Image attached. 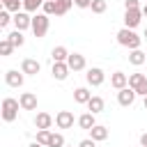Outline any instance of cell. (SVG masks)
I'll return each mask as SVG.
<instances>
[{"label":"cell","instance_id":"41","mask_svg":"<svg viewBox=\"0 0 147 147\" xmlns=\"http://www.w3.org/2000/svg\"><path fill=\"white\" fill-rule=\"evenodd\" d=\"M71 147H74V145H71Z\"/></svg>","mask_w":147,"mask_h":147},{"label":"cell","instance_id":"5","mask_svg":"<svg viewBox=\"0 0 147 147\" xmlns=\"http://www.w3.org/2000/svg\"><path fill=\"white\" fill-rule=\"evenodd\" d=\"M140 18H142V9H126L124 11V28H129V30L138 28Z\"/></svg>","mask_w":147,"mask_h":147},{"label":"cell","instance_id":"36","mask_svg":"<svg viewBox=\"0 0 147 147\" xmlns=\"http://www.w3.org/2000/svg\"><path fill=\"white\" fill-rule=\"evenodd\" d=\"M140 147H147V133L140 136Z\"/></svg>","mask_w":147,"mask_h":147},{"label":"cell","instance_id":"14","mask_svg":"<svg viewBox=\"0 0 147 147\" xmlns=\"http://www.w3.org/2000/svg\"><path fill=\"white\" fill-rule=\"evenodd\" d=\"M18 101H21V108H23V110H37V94L23 92V94L18 96Z\"/></svg>","mask_w":147,"mask_h":147},{"label":"cell","instance_id":"18","mask_svg":"<svg viewBox=\"0 0 147 147\" xmlns=\"http://www.w3.org/2000/svg\"><path fill=\"white\" fill-rule=\"evenodd\" d=\"M69 55H71V53H69L64 46H55V48L51 51V60H53V62H67Z\"/></svg>","mask_w":147,"mask_h":147},{"label":"cell","instance_id":"25","mask_svg":"<svg viewBox=\"0 0 147 147\" xmlns=\"http://www.w3.org/2000/svg\"><path fill=\"white\" fill-rule=\"evenodd\" d=\"M46 0H23V11H37L39 7H44Z\"/></svg>","mask_w":147,"mask_h":147},{"label":"cell","instance_id":"20","mask_svg":"<svg viewBox=\"0 0 147 147\" xmlns=\"http://www.w3.org/2000/svg\"><path fill=\"white\" fill-rule=\"evenodd\" d=\"M90 138H92V140H96V142H103V140L108 138V129H106V126H101V124H96V126H92V129H90Z\"/></svg>","mask_w":147,"mask_h":147},{"label":"cell","instance_id":"34","mask_svg":"<svg viewBox=\"0 0 147 147\" xmlns=\"http://www.w3.org/2000/svg\"><path fill=\"white\" fill-rule=\"evenodd\" d=\"M78 147H96V140L85 138V140H80V142H78Z\"/></svg>","mask_w":147,"mask_h":147},{"label":"cell","instance_id":"35","mask_svg":"<svg viewBox=\"0 0 147 147\" xmlns=\"http://www.w3.org/2000/svg\"><path fill=\"white\" fill-rule=\"evenodd\" d=\"M124 9H140L138 0H124Z\"/></svg>","mask_w":147,"mask_h":147},{"label":"cell","instance_id":"1","mask_svg":"<svg viewBox=\"0 0 147 147\" xmlns=\"http://www.w3.org/2000/svg\"><path fill=\"white\" fill-rule=\"evenodd\" d=\"M140 41H142V37H138L133 30H129V28H122L119 32H117V44L119 46H126L129 51H136V48H140Z\"/></svg>","mask_w":147,"mask_h":147},{"label":"cell","instance_id":"33","mask_svg":"<svg viewBox=\"0 0 147 147\" xmlns=\"http://www.w3.org/2000/svg\"><path fill=\"white\" fill-rule=\"evenodd\" d=\"M74 5L80 7V9H90L92 7V0H74Z\"/></svg>","mask_w":147,"mask_h":147},{"label":"cell","instance_id":"17","mask_svg":"<svg viewBox=\"0 0 147 147\" xmlns=\"http://www.w3.org/2000/svg\"><path fill=\"white\" fill-rule=\"evenodd\" d=\"M103 108H106V101H103L101 96H92V99L87 101V110H90L92 115H99V113H103Z\"/></svg>","mask_w":147,"mask_h":147},{"label":"cell","instance_id":"16","mask_svg":"<svg viewBox=\"0 0 147 147\" xmlns=\"http://www.w3.org/2000/svg\"><path fill=\"white\" fill-rule=\"evenodd\" d=\"M34 126H37L39 131H41V129H51V126H53V115H48V113H44V110L37 113V115H34Z\"/></svg>","mask_w":147,"mask_h":147},{"label":"cell","instance_id":"26","mask_svg":"<svg viewBox=\"0 0 147 147\" xmlns=\"http://www.w3.org/2000/svg\"><path fill=\"white\" fill-rule=\"evenodd\" d=\"M2 5H5V9L7 11H21V7H23V0H2Z\"/></svg>","mask_w":147,"mask_h":147},{"label":"cell","instance_id":"32","mask_svg":"<svg viewBox=\"0 0 147 147\" xmlns=\"http://www.w3.org/2000/svg\"><path fill=\"white\" fill-rule=\"evenodd\" d=\"M41 9H44V14H46V16H51V14H55V0H46Z\"/></svg>","mask_w":147,"mask_h":147},{"label":"cell","instance_id":"2","mask_svg":"<svg viewBox=\"0 0 147 147\" xmlns=\"http://www.w3.org/2000/svg\"><path fill=\"white\" fill-rule=\"evenodd\" d=\"M18 108H21V101H16V99H11V96L2 99V108H0L2 119H5V122H14V119L18 117Z\"/></svg>","mask_w":147,"mask_h":147},{"label":"cell","instance_id":"40","mask_svg":"<svg viewBox=\"0 0 147 147\" xmlns=\"http://www.w3.org/2000/svg\"><path fill=\"white\" fill-rule=\"evenodd\" d=\"M142 37H145V39H147V28H145V34H142Z\"/></svg>","mask_w":147,"mask_h":147},{"label":"cell","instance_id":"22","mask_svg":"<svg viewBox=\"0 0 147 147\" xmlns=\"http://www.w3.org/2000/svg\"><path fill=\"white\" fill-rule=\"evenodd\" d=\"M78 126H80V129H85V131H90L92 126H96L94 115H92V113H83V115L78 117Z\"/></svg>","mask_w":147,"mask_h":147},{"label":"cell","instance_id":"8","mask_svg":"<svg viewBox=\"0 0 147 147\" xmlns=\"http://www.w3.org/2000/svg\"><path fill=\"white\" fill-rule=\"evenodd\" d=\"M23 80H25V74H23V71L9 69V71L5 74V83H7L9 87H21V85H23Z\"/></svg>","mask_w":147,"mask_h":147},{"label":"cell","instance_id":"19","mask_svg":"<svg viewBox=\"0 0 147 147\" xmlns=\"http://www.w3.org/2000/svg\"><path fill=\"white\" fill-rule=\"evenodd\" d=\"M90 99H92V92H90L87 87H76V90H74V101H76V103H85V106H87Z\"/></svg>","mask_w":147,"mask_h":147},{"label":"cell","instance_id":"23","mask_svg":"<svg viewBox=\"0 0 147 147\" xmlns=\"http://www.w3.org/2000/svg\"><path fill=\"white\" fill-rule=\"evenodd\" d=\"M74 0H55V16H64L71 9Z\"/></svg>","mask_w":147,"mask_h":147},{"label":"cell","instance_id":"6","mask_svg":"<svg viewBox=\"0 0 147 147\" xmlns=\"http://www.w3.org/2000/svg\"><path fill=\"white\" fill-rule=\"evenodd\" d=\"M85 78H87V83H90L92 87H99V85H103V80H106V74H103V69H99V67H92V69H87Z\"/></svg>","mask_w":147,"mask_h":147},{"label":"cell","instance_id":"30","mask_svg":"<svg viewBox=\"0 0 147 147\" xmlns=\"http://www.w3.org/2000/svg\"><path fill=\"white\" fill-rule=\"evenodd\" d=\"M48 147H67V145H64V136H62V133H53Z\"/></svg>","mask_w":147,"mask_h":147},{"label":"cell","instance_id":"28","mask_svg":"<svg viewBox=\"0 0 147 147\" xmlns=\"http://www.w3.org/2000/svg\"><path fill=\"white\" fill-rule=\"evenodd\" d=\"M94 14H103L106 9H108V2L106 0H92V7H90Z\"/></svg>","mask_w":147,"mask_h":147},{"label":"cell","instance_id":"38","mask_svg":"<svg viewBox=\"0 0 147 147\" xmlns=\"http://www.w3.org/2000/svg\"><path fill=\"white\" fill-rule=\"evenodd\" d=\"M142 16H147V5H145V7H142Z\"/></svg>","mask_w":147,"mask_h":147},{"label":"cell","instance_id":"29","mask_svg":"<svg viewBox=\"0 0 147 147\" xmlns=\"http://www.w3.org/2000/svg\"><path fill=\"white\" fill-rule=\"evenodd\" d=\"M11 51H14V46H11V41H9L7 37H5V39L0 41V55H5V57H7V55H11Z\"/></svg>","mask_w":147,"mask_h":147},{"label":"cell","instance_id":"39","mask_svg":"<svg viewBox=\"0 0 147 147\" xmlns=\"http://www.w3.org/2000/svg\"><path fill=\"white\" fill-rule=\"evenodd\" d=\"M142 106H145V110H147V96H145V101H142Z\"/></svg>","mask_w":147,"mask_h":147},{"label":"cell","instance_id":"31","mask_svg":"<svg viewBox=\"0 0 147 147\" xmlns=\"http://www.w3.org/2000/svg\"><path fill=\"white\" fill-rule=\"evenodd\" d=\"M9 21H14V16H9V11H7V9H2V11H0V28H7V25H9Z\"/></svg>","mask_w":147,"mask_h":147},{"label":"cell","instance_id":"4","mask_svg":"<svg viewBox=\"0 0 147 147\" xmlns=\"http://www.w3.org/2000/svg\"><path fill=\"white\" fill-rule=\"evenodd\" d=\"M129 87H133L136 94L147 96V76H142V74H131V76H129Z\"/></svg>","mask_w":147,"mask_h":147},{"label":"cell","instance_id":"7","mask_svg":"<svg viewBox=\"0 0 147 147\" xmlns=\"http://www.w3.org/2000/svg\"><path fill=\"white\" fill-rule=\"evenodd\" d=\"M14 25H16V30H28V28H32V16L28 14V11H16L14 14Z\"/></svg>","mask_w":147,"mask_h":147},{"label":"cell","instance_id":"9","mask_svg":"<svg viewBox=\"0 0 147 147\" xmlns=\"http://www.w3.org/2000/svg\"><path fill=\"white\" fill-rule=\"evenodd\" d=\"M136 96H138V94H136V90H133V87H124V90H119V92H117V103L126 108V106H131V103L136 101Z\"/></svg>","mask_w":147,"mask_h":147},{"label":"cell","instance_id":"3","mask_svg":"<svg viewBox=\"0 0 147 147\" xmlns=\"http://www.w3.org/2000/svg\"><path fill=\"white\" fill-rule=\"evenodd\" d=\"M48 25H51V18L41 11V14H34L32 16V34L37 37V39H41V37H46V32H48Z\"/></svg>","mask_w":147,"mask_h":147},{"label":"cell","instance_id":"21","mask_svg":"<svg viewBox=\"0 0 147 147\" xmlns=\"http://www.w3.org/2000/svg\"><path fill=\"white\" fill-rule=\"evenodd\" d=\"M129 62H131L133 67H140V64H145V62H147V53H142L140 48H136V51H131V53H129Z\"/></svg>","mask_w":147,"mask_h":147},{"label":"cell","instance_id":"11","mask_svg":"<svg viewBox=\"0 0 147 147\" xmlns=\"http://www.w3.org/2000/svg\"><path fill=\"white\" fill-rule=\"evenodd\" d=\"M55 124H57L60 129H71V126H74V113H71V110H60V113L55 115Z\"/></svg>","mask_w":147,"mask_h":147},{"label":"cell","instance_id":"10","mask_svg":"<svg viewBox=\"0 0 147 147\" xmlns=\"http://www.w3.org/2000/svg\"><path fill=\"white\" fill-rule=\"evenodd\" d=\"M21 71H23L25 76H37V74L41 71V64H39L37 60H32V57H25V60L21 62Z\"/></svg>","mask_w":147,"mask_h":147},{"label":"cell","instance_id":"15","mask_svg":"<svg viewBox=\"0 0 147 147\" xmlns=\"http://www.w3.org/2000/svg\"><path fill=\"white\" fill-rule=\"evenodd\" d=\"M67 64H69L71 71H83V69H85V55H80V53H71L69 60H67Z\"/></svg>","mask_w":147,"mask_h":147},{"label":"cell","instance_id":"27","mask_svg":"<svg viewBox=\"0 0 147 147\" xmlns=\"http://www.w3.org/2000/svg\"><path fill=\"white\" fill-rule=\"evenodd\" d=\"M51 131L48 129H41V131H37V142H41V145H46L48 147V142H51Z\"/></svg>","mask_w":147,"mask_h":147},{"label":"cell","instance_id":"13","mask_svg":"<svg viewBox=\"0 0 147 147\" xmlns=\"http://www.w3.org/2000/svg\"><path fill=\"white\" fill-rule=\"evenodd\" d=\"M110 85L119 92V90H124V87H129V76L124 74V71H115L113 76H110Z\"/></svg>","mask_w":147,"mask_h":147},{"label":"cell","instance_id":"12","mask_svg":"<svg viewBox=\"0 0 147 147\" xmlns=\"http://www.w3.org/2000/svg\"><path fill=\"white\" fill-rule=\"evenodd\" d=\"M69 64L67 62H53V69H51V74H53V78L55 80H67V76H69Z\"/></svg>","mask_w":147,"mask_h":147},{"label":"cell","instance_id":"37","mask_svg":"<svg viewBox=\"0 0 147 147\" xmlns=\"http://www.w3.org/2000/svg\"><path fill=\"white\" fill-rule=\"evenodd\" d=\"M28 147H46V145H41V142H37V140H34V142H30Z\"/></svg>","mask_w":147,"mask_h":147},{"label":"cell","instance_id":"24","mask_svg":"<svg viewBox=\"0 0 147 147\" xmlns=\"http://www.w3.org/2000/svg\"><path fill=\"white\" fill-rule=\"evenodd\" d=\"M7 39L11 41V46H14V48H18V46H23V44H25V37H23V32H21V30L9 32V34H7Z\"/></svg>","mask_w":147,"mask_h":147}]
</instances>
